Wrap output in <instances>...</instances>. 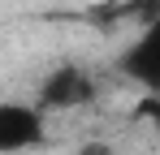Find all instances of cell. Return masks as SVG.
Wrapping results in <instances>:
<instances>
[{
    "instance_id": "cell-1",
    "label": "cell",
    "mask_w": 160,
    "mask_h": 155,
    "mask_svg": "<svg viewBox=\"0 0 160 155\" xmlns=\"http://www.w3.org/2000/svg\"><path fill=\"white\" fill-rule=\"evenodd\" d=\"M43 112L35 103H18V99H4L0 103V155H22L35 151L43 142Z\"/></svg>"
},
{
    "instance_id": "cell-2",
    "label": "cell",
    "mask_w": 160,
    "mask_h": 155,
    "mask_svg": "<svg viewBox=\"0 0 160 155\" xmlns=\"http://www.w3.org/2000/svg\"><path fill=\"white\" fill-rule=\"evenodd\" d=\"M95 99V78L87 73L82 65H61L43 78L39 86V108L48 112H69V108H87Z\"/></svg>"
},
{
    "instance_id": "cell-3",
    "label": "cell",
    "mask_w": 160,
    "mask_h": 155,
    "mask_svg": "<svg viewBox=\"0 0 160 155\" xmlns=\"http://www.w3.org/2000/svg\"><path fill=\"white\" fill-rule=\"evenodd\" d=\"M121 73L130 82H138L147 95H160V13L143 22V35L121 56Z\"/></svg>"
},
{
    "instance_id": "cell-4",
    "label": "cell",
    "mask_w": 160,
    "mask_h": 155,
    "mask_svg": "<svg viewBox=\"0 0 160 155\" xmlns=\"http://www.w3.org/2000/svg\"><path fill=\"white\" fill-rule=\"evenodd\" d=\"M130 9L147 22V17H156V13H160V0H130Z\"/></svg>"
},
{
    "instance_id": "cell-5",
    "label": "cell",
    "mask_w": 160,
    "mask_h": 155,
    "mask_svg": "<svg viewBox=\"0 0 160 155\" xmlns=\"http://www.w3.org/2000/svg\"><path fill=\"white\" fill-rule=\"evenodd\" d=\"M78 155H112V147H108V142H87Z\"/></svg>"
}]
</instances>
